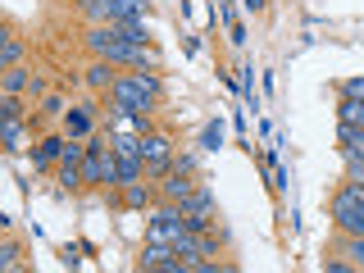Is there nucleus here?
I'll use <instances>...</instances> for the list:
<instances>
[{
	"mask_svg": "<svg viewBox=\"0 0 364 273\" xmlns=\"http://www.w3.org/2000/svg\"><path fill=\"white\" fill-rule=\"evenodd\" d=\"M105 96H109V114H114V119L151 114L159 105V96H164V82H159L155 68H128V73H119V82H114Z\"/></svg>",
	"mask_w": 364,
	"mask_h": 273,
	"instance_id": "nucleus-1",
	"label": "nucleus"
},
{
	"mask_svg": "<svg viewBox=\"0 0 364 273\" xmlns=\"http://www.w3.org/2000/svg\"><path fill=\"white\" fill-rule=\"evenodd\" d=\"M328 214H333L337 232H350V237H364V191L355 182H341L328 200Z\"/></svg>",
	"mask_w": 364,
	"mask_h": 273,
	"instance_id": "nucleus-2",
	"label": "nucleus"
},
{
	"mask_svg": "<svg viewBox=\"0 0 364 273\" xmlns=\"http://www.w3.org/2000/svg\"><path fill=\"white\" fill-rule=\"evenodd\" d=\"M136 269H159V273H182V259L173 242H159V237H146L141 255H136Z\"/></svg>",
	"mask_w": 364,
	"mask_h": 273,
	"instance_id": "nucleus-3",
	"label": "nucleus"
},
{
	"mask_svg": "<svg viewBox=\"0 0 364 273\" xmlns=\"http://www.w3.org/2000/svg\"><path fill=\"white\" fill-rule=\"evenodd\" d=\"M182 232H187V214H182V205L164 200V205H159V210L151 214V232H146V237H159V242H178Z\"/></svg>",
	"mask_w": 364,
	"mask_h": 273,
	"instance_id": "nucleus-4",
	"label": "nucleus"
},
{
	"mask_svg": "<svg viewBox=\"0 0 364 273\" xmlns=\"http://www.w3.org/2000/svg\"><path fill=\"white\" fill-rule=\"evenodd\" d=\"M182 214H187V228H196V232H210L214 219H219V210H214V196L205 187H196L187 200H182Z\"/></svg>",
	"mask_w": 364,
	"mask_h": 273,
	"instance_id": "nucleus-5",
	"label": "nucleus"
},
{
	"mask_svg": "<svg viewBox=\"0 0 364 273\" xmlns=\"http://www.w3.org/2000/svg\"><path fill=\"white\" fill-rule=\"evenodd\" d=\"M151 0H109L105 5V23H128V18H136V23H151Z\"/></svg>",
	"mask_w": 364,
	"mask_h": 273,
	"instance_id": "nucleus-6",
	"label": "nucleus"
},
{
	"mask_svg": "<svg viewBox=\"0 0 364 273\" xmlns=\"http://www.w3.org/2000/svg\"><path fill=\"white\" fill-rule=\"evenodd\" d=\"M191 191H196V178H191V173H178V168H173V173H164V178H159V200H173V205H182V200L191 196Z\"/></svg>",
	"mask_w": 364,
	"mask_h": 273,
	"instance_id": "nucleus-7",
	"label": "nucleus"
},
{
	"mask_svg": "<svg viewBox=\"0 0 364 273\" xmlns=\"http://www.w3.org/2000/svg\"><path fill=\"white\" fill-rule=\"evenodd\" d=\"M60 151H64V136H41L37 151H32V164H37V173H46V168L60 164Z\"/></svg>",
	"mask_w": 364,
	"mask_h": 273,
	"instance_id": "nucleus-8",
	"label": "nucleus"
},
{
	"mask_svg": "<svg viewBox=\"0 0 364 273\" xmlns=\"http://www.w3.org/2000/svg\"><path fill=\"white\" fill-rule=\"evenodd\" d=\"M155 196H159V191H155V182H151V178L128 182V187H123V205H128V210H146V205H151Z\"/></svg>",
	"mask_w": 364,
	"mask_h": 273,
	"instance_id": "nucleus-9",
	"label": "nucleus"
},
{
	"mask_svg": "<svg viewBox=\"0 0 364 273\" xmlns=\"http://www.w3.org/2000/svg\"><path fill=\"white\" fill-rule=\"evenodd\" d=\"M114 82H119V68H114L109 60H96V64L87 68V87L91 91H109Z\"/></svg>",
	"mask_w": 364,
	"mask_h": 273,
	"instance_id": "nucleus-10",
	"label": "nucleus"
},
{
	"mask_svg": "<svg viewBox=\"0 0 364 273\" xmlns=\"http://www.w3.org/2000/svg\"><path fill=\"white\" fill-rule=\"evenodd\" d=\"M28 87H32V68L14 64V68L0 73V91H5V96H18V91H28Z\"/></svg>",
	"mask_w": 364,
	"mask_h": 273,
	"instance_id": "nucleus-11",
	"label": "nucleus"
},
{
	"mask_svg": "<svg viewBox=\"0 0 364 273\" xmlns=\"http://www.w3.org/2000/svg\"><path fill=\"white\" fill-rule=\"evenodd\" d=\"M64 128H68V136H87V132H91V105L64 109Z\"/></svg>",
	"mask_w": 364,
	"mask_h": 273,
	"instance_id": "nucleus-12",
	"label": "nucleus"
},
{
	"mask_svg": "<svg viewBox=\"0 0 364 273\" xmlns=\"http://www.w3.org/2000/svg\"><path fill=\"white\" fill-rule=\"evenodd\" d=\"M337 255H346L355 269H364V237H350V232H341V242H337Z\"/></svg>",
	"mask_w": 364,
	"mask_h": 273,
	"instance_id": "nucleus-13",
	"label": "nucleus"
},
{
	"mask_svg": "<svg viewBox=\"0 0 364 273\" xmlns=\"http://www.w3.org/2000/svg\"><path fill=\"white\" fill-rule=\"evenodd\" d=\"M14 64H23V41L9 32V37L0 41V68H14Z\"/></svg>",
	"mask_w": 364,
	"mask_h": 273,
	"instance_id": "nucleus-14",
	"label": "nucleus"
},
{
	"mask_svg": "<svg viewBox=\"0 0 364 273\" xmlns=\"http://www.w3.org/2000/svg\"><path fill=\"white\" fill-rule=\"evenodd\" d=\"M337 119H341V123H360V128H364V100H355V96H341Z\"/></svg>",
	"mask_w": 364,
	"mask_h": 273,
	"instance_id": "nucleus-15",
	"label": "nucleus"
},
{
	"mask_svg": "<svg viewBox=\"0 0 364 273\" xmlns=\"http://www.w3.org/2000/svg\"><path fill=\"white\" fill-rule=\"evenodd\" d=\"M0 141H5L9 151H18L23 146V123L18 119H0Z\"/></svg>",
	"mask_w": 364,
	"mask_h": 273,
	"instance_id": "nucleus-16",
	"label": "nucleus"
},
{
	"mask_svg": "<svg viewBox=\"0 0 364 273\" xmlns=\"http://www.w3.org/2000/svg\"><path fill=\"white\" fill-rule=\"evenodd\" d=\"M55 178H60L64 191H77V187H82V164H60V168H55Z\"/></svg>",
	"mask_w": 364,
	"mask_h": 273,
	"instance_id": "nucleus-17",
	"label": "nucleus"
},
{
	"mask_svg": "<svg viewBox=\"0 0 364 273\" xmlns=\"http://www.w3.org/2000/svg\"><path fill=\"white\" fill-rule=\"evenodd\" d=\"M173 168H178V173H191V178H196V155H191V151H173Z\"/></svg>",
	"mask_w": 364,
	"mask_h": 273,
	"instance_id": "nucleus-18",
	"label": "nucleus"
},
{
	"mask_svg": "<svg viewBox=\"0 0 364 273\" xmlns=\"http://www.w3.org/2000/svg\"><path fill=\"white\" fill-rule=\"evenodd\" d=\"M0 119H23L18 96H0Z\"/></svg>",
	"mask_w": 364,
	"mask_h": 273,
	"instance_id": "nucleus-19",
	"label": "nucleus"
},
{
	"mask_svg": "<svg viewBox=\"0 0 364 273\" xmlns=\"http://www.w3.org/2000/svg\"><path fill=\"white\" fill-rule=\"evenodd\" d=\"M37 114H41V119H55V114H64V96H46Z\"/></svg>",
	"mask_w": 364,
	"mask_h": 273,
	"instance_id": "nucleus-20",
	"label": "nucleus"
},
{
	"mask_svg": "<svg viewBox=\"0 0 364 273\" xmlns=\"http://www.w3.org/2000/svg\"><path fill=\"white\" fill-rule=\"evenodd\" d=\"M341 164H346V182H355V187L364 191V164L360 159H341Z\"/></svg>",
	"mask_w": 364,
	"mask_h": 273,
	"instance_id": "nucleus-21",
	"label": "nucleus"
},
{
	"mask_svg": "<svg viewBox=\"0 0 364 273\" xmlns=\"http://www.w3.org/2000/svg\"><path fill=\"white\" fill-rule=\"evenodd\" d=\"M341 96H355V100H364V77H346V82L337 87Z\"/></svg>",
	"mask_w": 364,
	"mask_h": 273,
	"instance_id": "nucleus-22",
	"label": "nucleus"
},
{
	"mask_svg": "<svg viewBox=\"0 0 364 273\" xmlns=\"http://www.w3.org/2000/svg\"><path fill=\"white\" fill-rule=\"evenodd\" d=\"M0 264H5V269H18V246H14V242L0 246Z\"/></svg>",
	"mask_w": 364,
	"mask_h": 273,
	"instance_id": "nucleus-23",
	"label": "nucleus"
},
{
	"mask_svg": "<svg viewBox=\"0 0 364 273\" xmlns=\"http://www.w3.org/2000/svg\"><path fill=\"white\" fill-rule=\"evenodd\" d=\"M214 141H223V123H210V128H205V146H214Z\"/></svg>",
	"mask_w": 364,
	"mask_h": 273,
	"instance_id": "nucleus-24",
	"label": "nucleus"
},
{
	"mask_svg": "<svg viewBox=\"0 0 364 273\" xmlns=\"http://www.w3.org/2000/svg\"><path fill=\"white\" fill-rule=\"evenodd\" d=\"M28 91H32V96H46V77H41V73H32V87H28Z\"/></svg>",
	"mask_w": 364,
	"mask_h": 273,
	"instance_id": "nucleus-25",
	"label": "nucleus"
}]
</instances>
